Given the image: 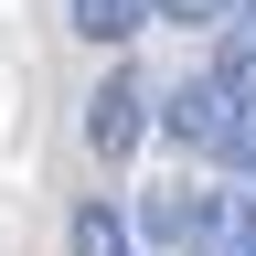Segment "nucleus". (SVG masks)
Returning a JSON list of instances; mask_svg holds the SVG:
<instances>
[{"label":"nucleus","instance_id":"20e7f679","mask_svg":"<svg viewBox=\"0 0 256 256\" xmlns=\"http://www.w3.org/2000/svg\"><path fill=\"white\" fill-rule=\"evenodd\" d=\"M75 256H139V235L118 224V203H86L75 214Z\"/></svg>","mask_w":256,"mask_h":256},{"label":"nucleus","instance_id":"39448f33","mask_svg":"<svg viewBox=\"0 0 256 256\" xmlns=\"http://www.w3.org/2000/svg\"><path fill=\"white\" fill-rule=\"evenodd\" d=\"M246 11V0H150V22H192V32H203V22H235Z\"/></svg>","mask_w":256,"mask_h":256},{"label":"nucleus","instance_id":"423d86ee","mask_svg":"<svg viewBox=\"0 0 256 256\" xmlns=\"http://www.w3.org/2000/svg\"><path fill=\"white\" fill-rule=\"evenodd\" d=\"M214 256H256V203H246V224H235V235H224Z\"/></svg>","mask_w":256,"mask_h":256},{"label":"nucleus","instance_id":"7ed1b4c3","mask_svg":"<svg viewBox=\"0 0 256 256\" xmlns=\"http://www.w3.org/2000/svg\"><path fill=\"white\" fill-rule=\"evenodd\" d=\"M75 32L86 43H128V32H150V0H75Z\"/></svg>","mask_w":256,"mask_h":256},{"label":"nucleus","instance_id":"f03ea898","mask_svg":"<svg viewBox=\"0 0 256 256\" xmlns=\"http://www.w3.org/2000/svg\"><path fill=\"white\" fill-rule=\"evenodd\" d=\"M139 139H150V86L118 64V75H96V96H86V150L96 160H128Z\"/></svg>","mask_w":256,"mask_h":256},{"label":"nucleus","instance_id":"f257e3e1","mask_svg":"<svg viewBox=\"0 0 256 256\" xmlns=\"http://www.w3.org/2000/svg\"><path fill=\"white\" fill-rule=\"evenodd\" d=\"M235 224H246L235 192H182V182H171V192H150V235H160V246H182V256H214Z\"/></svg>","mask_w":256,"mask_h":256}]
</instances>
